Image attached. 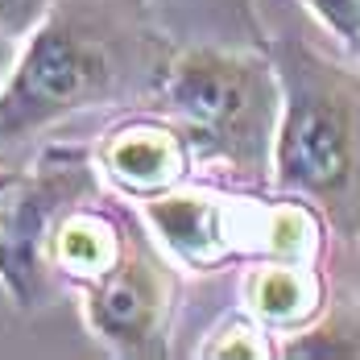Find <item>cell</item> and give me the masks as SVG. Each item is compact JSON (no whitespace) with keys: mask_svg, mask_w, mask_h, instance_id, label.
<instances>
[{"mask_svg":"<svg viewBox=\"0 0 360 360\" xmlns=\"http://www.w3.org/2000/svg\"><path fill=\"white\" fill-rule=\"evenodd\" d=\"M50 4L54 0H0V30H8L17 41L30 37L41 25V17L50 13Z\"/></svg>","mask_w":360,"mask_h":360,"instance_id":"8fae6325","label":"cell"},{"mask_svg":"<svg viewBox=\"0 0 360 360\" xmlns=\"http://www.w3.org/2000/svg\"><path fill=\"white\" fill-rule=\"evenodd\" d=\"M96 191L91 166L46 162L34 179H17V195L0 207V286L17 307H46L58 265V236L75 207Z\"/></svg>","mask_w":360,"mask_h":360,"instance_id":"277c9868","label":"cell"},{"mask_svg":"<svg viewBox=\"0 0 360 360\" xmlns=\"http://www.w3.org/2000/svg\"><path fill=\"white\" fill-rule=\"evenodd\" d=\"M87 323L124 356L162 352L170 311V269L145 240H120L100 274L87 278Z\"/></svg>","mask_w":360,"mask_h":360,"instance_id":"5b68a950","label":"cell"},{"mask_svg":"<svg viewBox=\"0 0 360 360\" xmlns=\"http://www.w3.org/2000/svg\"><path fill=\"white\" fill-rule=\"evenodd\" d=\"M137 25L108 0H54L25 37L0 91V145L25 141L79 108L104 104L133 67Z\"/></svg>","mask_w":360,"mask_h":360,"instance_id":"7a4b0ae2","label":"cell"},{"mask_svg":"<svg viewBox=\"0 0 360 360\" xmlns=\"http://www.w3.org/2000/svg\"><path fill=\"white\" fill-rule=\"evenodd\" d=\"M162 91L182 133L199 145L203 158L219 162L245 182L269 179L274 133L282 116V83L274 58L191 46L166 67Z\"/></svg>","mask_w":360,"mask_h":360,"instance_id":"3957f363","label":"cell"},{"mask_svg":"<svg viewBox=\"0 0 360 360\" xmlns=\"http://www.w3.org/2000/svg\"><path fill=\"white\" fill-rule=\"evenodd\" d=\"M302 4L323 25V34H331L344 50L360 54V0H302Z\"/></svg>","mask_w":360,"mask_h":360,"instance_id":"30bf717a","label":"cell"},{"mask_svg":"<svg viewBox=\"0 0 360 360\" xmlns=\"http://www.w3.org/2000/svg\"><path fill=\"white\" fill-rule=\"evenodd\" d=\"M149 219L162 240L186 261H216L232 249V212L207 195H158L149 203Z\"/></svg>","mask_w":360,"mask_h":360,"instance_id":"8992f818","label":"cell"},{"mask_svg":"<svg viewBox=\"0 0 360 360\" xmlns=\"http://www.w3.org/2000/svg\"><path fill=\"white\" fill-rule=\"evenodd\" d=\"M265 50L282 83L269 182L323 216L344 245H360V71L298 37Z\"/></svg>","mask_w":360,"mask_h":360,"instance_id":"6da1fadb","label":"cell"},{"mask_svg":"<svg viewBox=\"0 0 360 360\" xmlns=\"http://www.w3.org/2000/svg\"><path fill=\"white\" fill-rule=\"evenodd\" d=\"M104 166L129 186H166L182 166L179 137L162 129H124L108 141Z\"/></svg>","mask_w":360,"mask_h":360,"instance_id":"ba28073f","label":"cell"},{"mask_svg":"<svg viewBox=\"0 0 360 360\" xmlns=\"http://www.w3.org/2000/svg\"><path fill=\"white\" fill-rule=\"evenodd\" d=\"M249 307L257 319H265V323H274V327L307 323L323 307L319 274L307 261H282V257H274L269 265H261L249 278Z\"/></svg>","mask_w":360,"mask_h":360,"instance_id":"52a82bcc","label":"cell"},{"mask_svg":"<svg viewBox=\"0 0 360 360\" xmlns=\"http://www.w3.org/2000/svg\"><path fill=\"white\" fill-rule=\"evenodd\" d=\"M282 356L307 360H360V298H335L315 319L294 327Z\"/></svg>","mask_w":360,"mask_h":360,"instance_id":"9c48e42d","label":"cell"},{"mask_svg":"<svg viewBox=\"0 0 360 360\" xmlns=\"http://www.w3.org/2000/svg\"><path fill=\"white\" fill-rule=\"evenodd\" d=\"M13 186H17V174H13V170H4V166H0V199H4V195H8V191H13Z\"/></svg>","mask_w":360,"mask_h":360,"instance_id":"4fadbf2b","label":"cell"},{"mask_svg":"<svg viewBox=\"0 0 360 360\" xmlns=\"http://www.w3.org/2000/svg\"><path fill=\"white\" fill-rule=\"evenodd\" d=\"M17 54H21L17 37L8 34V30H0V91H4V83H8L13 67H17Z\"/></svg>","mask_w":360,"mask_h":360,"instance_id":"7c38bea8","label":"cell"}]
</instances>
